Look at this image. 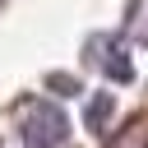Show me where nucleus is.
Segmentation results:
<instances>
[{
    "instance_id": "20e7f679",
    "label": "nucleus",
    "mask_w": 148,
    "mask_h": 148,
    "mask_svg": "<svg viewBox=\"0 0 148 148\" xmlns=\"http://www.w3.org/2000/svg\"><path fill=\"white\" fill-rule=\"evenodd\" d=\"M130 37L148 46V0H139V5H134V14H130Z\"/></svg>"
},
{
    "instance_id": "7ed1b4c3",
    "label": "nucleus",
    "mask_w": 148,
    "mask_h": 148,
    "mask_svg": "<svg viewBox=\"0 0 148 148\" xmlns=\"http://www.w3.org/2000/svg\"><path fill=\"white\" fill-rule=\"evenodd\" d=\"M111 106H116V102H111L106 92H97V97L88 102V130H92V134H102V130H106V120H111Z\"/></svg>"
},
{
    "instance_id": "f257e3e1",
    "label": "nucleus",
    "mask_w": 148,
    "mask_h": 148,
    "mask_svg": "<svg viewBox=\"0 0 148 148\" xmlns=\"http://www.w3.org/2000/svg\"><path fill=\"white\" fill-rule=\"evenodd\" d=\"M23 134H28L32 148H56V143H65V134H69V116H65L56 102H32V106L23 111Z\"/></svg>"
},
{
    "instance_id": "f03ea898",
    "label": "nucleus",
    "mask_w": 148,
    "mask_h": 148,
    "mask_svg": "<svg viewBox=\"0 0 148 148\" xmlns=\"http://www.w3.org/2000/svg\"><path fill=\"white\" fill-rule=\"evenodd\" d=\"M88 56H102V65H111V79H116V83H130V79H134V65H130L120 37H97V42L88 46Z\"/></svg>"
},
{
    "instance_id": "39448f33",
    "label": "nucleus",
    "mask_w": 148,
    "mask_h": 148,
    "mask_svg": "<svg viewBox=\"0 0 148 148\" xmlns=\"http://www.w3.org/2000/svg\"><path fill=\"white\" fill-rule=\"evenodd\" d=\"M51 88H60V92H79V83H74V79H60V74L51 79Z\"/></svg>"
}]
</instances>
